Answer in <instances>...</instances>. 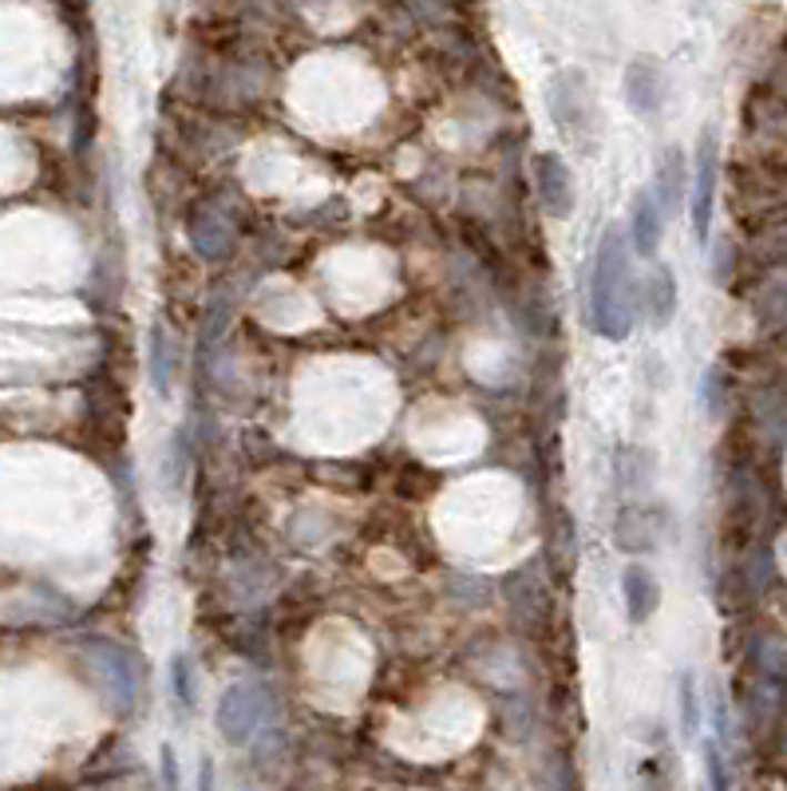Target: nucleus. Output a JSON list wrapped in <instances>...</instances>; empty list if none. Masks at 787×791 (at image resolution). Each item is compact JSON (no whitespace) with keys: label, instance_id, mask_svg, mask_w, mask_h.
<instances>
[{"label":"nucleus","instance_id":"obj_12","mask_svg":"<svg viewBox=\"0 0 787 791\" xmlns=\"http://www.w3.org/2000/svg\"><path fill=\"white\" fill-rule=\"evenodd\" d=\"M680 724H685V737L693 740L700 732V704H697V681L693 677H680Z\"/></svg>","mask_w":787,"mask_h":791},{"label":"nucleus","instance_id":"obj_15","mask_svg":"<svg viewBox=\"0 0 787 791\" xmlns=\"http://www.w3.org/2000/svg\"><path fill=\"white\" fill-rule=\"evenodd\" d=\"M199 791H214V768L202 764V775H199Z\"/></svg>","mask_w":787,"mask_h":791},{"label":"nucleus","instance_id":"obj_14","mask_svg":"<svg viewBox=\"0 0 787 791\" xmlns=\"http://www.w3.org/2000/svg\"><path fill=\"white\" fill-rule=\"evenodd\" d=\"M163 772H167V791H179V764H174V748H163Z\"/></svg>","mask_w":787,"mask_h":791},{"label":"nucleus","instance_id":"obj_13","mask_svg":"<svg viewBox=\"0 0 787 791\" xmlns=\"http://www.w3.org/2000/svg\"><path fill=\"white\" fill-rule=\"evenodd\" d=\"M174 689H179L182 704L194 709V684H191V673H186V657H174Z\"/></svg>","mask_w":787,"mask_h":791},{"label":"nucleus","instance_id":"obj_3","mask_svg":"<svg viewBox=\"0 0 787 791\" xmlns=\"http://www.w3.org/2000/svg\"><path fill=\"white\" fill-rule=\"evenodd\" d=\"M713 202H716V135L705 131L697 143V179H693V230H697V242H708Z\"/></svg>","mask_w":787,"mask_h":791},{"label":"nucleus","instance_id":"obj_6","mask_svg":"<svg viewBox=\"0 0 787 791\" xmlns=\"http://www.w3.org/2000/svg\"><path fill=\"white\" fill-rule=\"evenodd\" d=\"M660 226H665V210L653 199V191H637L634 206H629V246L637 257H653L660 246Z\"/></svg>","mask_w":787,"mask_h":791},{"label":"nucleus","instance_id":"obj_7","mask_svg":"<svg viewBox=\"0 0 787 791\" xmlns=\"http://www.w3.org/2000/svg\"><path fill=\"white\" fill-rule=\"evenodd\" d=\"M622 598H625V610H629V621L642 626V621L653 618V610L660 606V586L645 566H625V578H622Z\"/></svg>","mask_w":787,"mask_h":791},{"label":"nucleus","instance_id":"obj_5","mask_svg":"<svg viewBox=\"0 0 787 791\" xmlns=\"http://www.w3.org/2000/svg\"><path fill=\"white\" fill-rule=\"evenodd\" d=\"M625 103L637 115H657L665 103V72L653 55H637L634 64L625 68Z\"/></svg>","mask_w":787,"mask_h":791},{"label":"nucleus","instance_id":"obj_10","mask_svg":"<svg viewBox=\"0 0 787 791\" xmlns=\"http://www.w3.org/2000/svg\"><path fill=\"white\" fill-rule=\"evenodd\" d=\"M653 199L660 202V210L680 206V199H685V155H680V146H669V151L660 155L657 182H653Z\"/></svg>","mask_w":787,"mask_h":791},{"label":"nucleus","instance_id":"obj_2","mask_svg":"<svg viewBox=\"0 0 787 791\" xmlns=\"http://www.w3.org/2000/svg\"><path fill=\"white\" fill-rule=\"evenodd\" d=\"M551 115L571 143H586L594 131V95L582 72H562L551 83Z\"/></svg>","mask_w":787,"mask_h":791},{"label":"nucleus","instance_id":"obj_8","mask_svg":"<svg viewBox=\"0 0 787 791\" xmlns=\"http://www.w3.org/2000/svg\"><path fill=\"white\" fill-rule=\"evenodd\" d=\"M660 510H642V507H629L622 510V519H617V546L622 550H629V555H645V550H653L660 538V523H657Z\"/></svg>","mask_w":787,"mask_h":791},{"label":"nucleus","instance_id":"obj_9","mask_svg":"<svg viewBox=\"0 0 787 791\" xmlns=\"http://www.w3.org/2000/svg\"><path fill=\"white\" fill-rule=\"evenodd\" d=\"M642 305L649 310V321L653 325H669L673 313H677V277H673L669 265H657L649 273V282H645V293H642Z\"/></svg>","mask_w":787,"mask_h":791},{"label":"nucleus","instance_id":"obj_11","mask_svg":"<svg viewBox=\"0 0 787 791\" xmlns=\"http://www.w3.org/2000/svg\"><path fill=\"white\" fill-rule=\"evenodd\" d=\"M400 9L427 28H447L460 20V0H400Z\"/></svg>","mask_w":787,"mask_h":791},{"label":"nucleus","instance_id":"obj_4","mask_svg":"<svg viewBox=\"0 0 787 791\" xmlns=\"http://www.w3.org/2000/svg\"><path fill=\"white\" fill-rule=\"evenodd\" d=\"M534 182H538V202L551 219H566L574 210V182H571V166L562 163L554 151L534 159Z\"/></svg>","mask_w":787,"mask_h":791},{"label":"nucleus","instance_id":"obj_1","mask_svg":"<svg viewBox=\"0 0 787 791\" xmlns=\"http://www.w3.org/2000/svg\"><path fill=\"white\" fill-rule=\"evenodd\" d=\"M637 305L642 297H637V282L629 277V242L622 226H606L589 273V325L602 337L622 341L634 325Z\"/></svg>","mask_w":787,"mask_h":791}]
</instances>
